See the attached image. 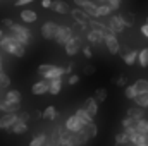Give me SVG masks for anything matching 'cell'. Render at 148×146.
Here are the masks:
<instances>
[{
    "mask_svg": "<svg viewBox=\"0 0 148 146\" xmlns=\"http://www.w3.org/2000/svg\"><path fill=\"white\" fill-rule=\"evenodd\" d=\"M38 74H40L43 79L50 81V79L62 77L64 74H67V72H66L64 67H57V65H52V64H41V65L38 67Z\"/></svg>",
    "mask_w": 148,
    "mask_h": 146,
    "instance_id": "cell-2",
    "label": "cell"
},
{
    "mask_svg": "<svg viewBox=\"0 0 148 146\" xmlns=\"http://www.w3.org/2000/svg\"><path fill=\"white\" fill-rule=\"evenodd\" d=\"M136 131L140 132V134H148V120L147 119H140L138 120V124H136Z\"/></svg>",
    "mask_w": 148,
    "mask_h": 146,
    "instance_id": "cell-29",
    "label": "cell"
},
{
    "mask_svg": "<svg viewBox=\"0 0 148 146\" xmlns=\"http://www.w3.org/2000/svg\"><path fill=\"white\" fill-rule=\"evenodd\" d=\"M90 26H91V29H98V31H103V33H109V28H107L105 24H102V23H98V21H90Z\"/></svg>",
    "mask_w": 148,
    "mask_h": 146,
    "instance_id": "cell-39",
    "label": "cell"
},
{
    "mask_svg": "<svg viewBox=\"0 0 148 146\" xmlns=\"http://www.w3.org/2000/svg\"><path fill=\"white\" fill-rule=\"evenodd\" d=\"M97 14H98V17H107V16H110V14H112L110 5H107V3H103V5H98V9H97Z\"/></svg>",
    "mask_w": 148,
    "mask_h": 146,
    "instance_id": "cell-30",
    "label": "cell"
},
{
    "mask_svg": "<svg viewBox=\"0 0 148 146\" xmlns=\"http://www.w3.org/2000/svg\"><path fill=\"white\" fill-rule=\"evenodd\" d=\"M124 95H126V98H127V100H134V98L138 96V89L134 88V84H131V86H126V91H124Z\"/></svg>",
    "mask_w": 148,
    "mask_h": 146,
    "instance_id": "cell-34",
    "label": "cell"
},
{
    "mask_svg": "<svg viewBox=\"0 0 148 146\" xmlns=\"http://www.w3.org/2000/svg\"><path fill=\"white\" fill-rule=\"evenodd\" d=\"M141 33L148 38V24H143V26H141Z\"/></svg>",
    "mask_w": 148,
    "mask_h": 146,
    "instance_id": "cell-50",
    "label": "cell"
},
{
    "mask_svg": "<svg viewBox=\"0 0 148 146\" xmlns=\"http://www.w3.org/2000/svg\"><path fill=\"white\" fill-rule=\"evenodd\" d=\"M134 88L138 89V93H147L148 91V79H138L134 83Z\"/></svg>",
    "mask_w": 148,
    "mask_h": 146,
    "instance_id": "cell-33",
    "label": "cell"
},
{
    "mask_svg": "<svg viewBox=\"0 0 148 146\" xmlns=\"http://www.w3.org/2000/svg\"><path fill=\"white\" fill-rule=\"evenodd\" d=\"M138 62H140L141 67H148V48H143L138 53Z\"/></svg>",
    "mask_w": 148,
    "mask_h": 146,
    "instance_id": "cell-31",
    "label": "cell"
},
{
    "mask_svg": "<svg viewBox=\"0 0 148 146\" xmlns=\"http://www.w3.org/2000/svg\"><path fill=\"white\" fill-rule=\"evenodd\" d=\"M60 89H62V79H60V77L48 81V93H50V95H59Z\"/></svg>",
    "mask_w": 148,
    "mask_h": 146,
    "instance_id": "cell-17",
    "label": "cell"
},
{
    "mask_svg": "<svg viewBox=\"0 0 148 146\" xmlns=\"http://www.w3.org/2000/svg\"><path fill=\"white\" fill-rule=\"evenodd\" d=\"M138 53H140V52L131 50V52H127V53H124V55H122V60H124L127 65H133V64L138 60Z\"/></svg>",
    "mask_w": 148,
    "mask_h": 146,
    "instance_id": "cell-25",
    "label": "cell"
},
{
    "mask_svg": "<svg viewBox=\"0 0 148 146\" xmlns=\"http://www.w3.org/2000/svg\"><path fill=\"white\" fill-rule=\"evenodd\" d=\"M67 83H69L71 86H74V84H77V83H79V76H77V74H73V76L69 77V81H67Z\"/></svg>",
    "mask_w": 148,
    "mask_h": 146,
    "instance_id": "cell-44",
    "label": "cell"
},
{
    "mask_svg": "<svg viewBox=\"0 0 148 146\" xmlns=\"http://www.w3.org/2000/svg\"><path fill=\"white\" fill-rule=\"evenodd\" d=\"M43 145H47V136H45V134L35 136V138L31 139V143H29V146H43Z\"/></svg>",
    "mask_w": 148,
    "mask_h": 146,
    "instance_id": "cell-35",
    "label": "cell"
},
{
    "mask_svg": "<svg viewBox=\"0 0 148 146\" xmlns=\"http://www.w3.org/2000/svg\"><path fill=\"white\" fill-rule=\"evenodd\" d=\"M115 146H119V145H115Z\"/></svg>",
    "mask_w": 148,
    "mask_h": 146,
    "instance_id": "cell-57",
    "label": "cell"
},
{
    "mask_svg": "<svg viewBox=\"0 0 148 146\" xmlns=\"http://www.w3.org/2000/svg\"><path fill=\"white\" fill-rule=\"evenodd\" d=\"M57 24L53 23V21H48V23H45L43 26H41V36L45 38V40H53L55 38V33H57Z\"/></svg>",
    "mask_w": 148,
    "mask_h": 146,
    "instance_id": "cell-8",
    "label": "cell"
},
{
    "mask_svg": "<svg viewBox=\"0 0 148 146\" xmlns=\"http://www.w3.org/2000/svg\"><path fill=\"white\" fill-rule=\"evenodd\" d=\"M127 117H133V119L140 120V119L145 117V110L141 108V107H131V108L127 110Z\"/></svg>",
    "mask_w": 148,
    "mask_h": 146,
    "instance_id": "cell-23",
    "label": "cell"
},
{
    "mask_svg": "<svg viewBox=\"0 0 148 146\" xmlns=\"http://www.w3.org/2000/svg\"><path fill=\"white\" fill-rule=\"evenodd\" d=\"M100 2H103V3H105V0H100Z\"/></svg>",
    "mask_w": 148,
    "mask_h": 146,
    "instance_id": "cell-54",
    "label": "cell"
},
{
    "mask_svg": "<svg viewBox=\"0 0 148 146\" xmlns=\"http://www.w3.org/2000/svg\"><path fill=\"white\" fill-rule=\"evenodd\" d=\"M74 136H76V141H77V146H84L88 141H90V138L83 132V131H79V132H74Z\"/></svg>",
    "mask_w": 148,
    "mask_h": 146,
    "instance_id": "cell-37",
    "label": "cell"
},
{
    "mask_svg": "<svg viewBox=\"0 0 148 146\" xmlns=\"http://www.w3.org/2000/svg\"><path fill=\"white\" fill-rule=\"evenodd\" d=\"M126 143H129V136H127L126 131H122V132H119V134L115 136V145L122 146V145H126Z\"/></svg>",
    "mask_w": 148,
    "mask_h": 146,
    "instance_id": "cell-36",
    "label": "cell"
},
{
    "mask_svg": "<svg viewBox=\"0 0 148 146\" xmlns=\"http://www.w3.org/2000/svg\"><path fill=\"white\" fill-rule=\"evenodd\" d=\"M71 38H73V29H71L69 26H59L53 40H55L59 45H66Z\"/></svg>",
    "mask_w": 148,
    "mask_h": 146,
    "instance_id": "cell-4",
    "label": "cell"
},
{
    "mask_svg": "<svg viewBox=\"0 0 148 146\" xmlns=\"http://www.w3.org/2000/svg\"><path fill=\"white\" fill-rule=\"evenodd\" d=\"M83 2H84V0H74V3H76L77 7H81V5H83Z\"/></svg>",
    "mask_w": 148,
    "mask_h": 146,
    "instance_id": "cell-51",
    "label": "cell"
},
{
    "mask_svg": "<svg viewBox=\"0 0 148 146\" xmlns=\"http://www.w3.org/2000/svg\"><path fill=\"white\" fill-rule=\"evenodd\" d=\"M107 28H109V33L117 35V33H122V31H124L126 24L122 23L121 16H110V17H109V24H107Z\"/></svg>",
    "mask_w": 148,
    "mask_h": 146,
    "instance_id": "cell-5",
    "label": "cell"
},
{
    "mask_svg": "<svg viewBox=\"0 0 148 146\" xmlns=\"http://www.w3.org/2000/svg\"><path fill=\"white\" fill-rule=\"evenodd\" d=\"M73 17L79 23V24H81V26H83V28H86V26H88V19H90V16H88L81 7H77V9H74V10H73Z\"/></svg>",
    "mask_w": 148,
    "mask_h": 146,
    "instance_id": "cell-13",
    "label": "cell"
},
{
    "mask_svg": "<svg viewBox=\"0 0 148 146\" xmlns=\"http://www.w3.org/2000/svg\"><path fill=\"white\" fill-rule=\"evenodd\" d=\"M64 48H66V53L67 55H76L77 53V50L81 48V43H79V38L77 36H73L66 45H64Z\"/></svg>",
    "mask_w": 148,
    "mask_h": 146,
    "instance_id": "cell-12",
    "label": "cell"
},
{
    "mask_svg": "<svg viewBox=\"0 0 148 146\" xmlns=\"http://www.w3.org/2000/svg\"><path fill=\"white\" fill-rule=\"evenodd\" d=\"M126 83H127L126 76H119V77L115 79V86H117V88H126Z\"/></svg>",
    "mask_w": 148,
    "mask_h": 146,
    "instance_id": "cell-41",
    "label": "cell"
},
{
    "mask_svg": "<svg viewBox=\"0 0 148 146\" xmlns=\"http://www.w3.org/2000/svg\"><path fill=\"white\" fill-rule=\"evenodd\" d=\"M103 43H105V46L109 48L110 53H117V52L121 50V46H119V40H117V36H115L114 33H105Z\"/></svg>",
    "mask_w": 148,
    "mask_h": 146,
    "instance_id": "cell-7",
    "label": "cell"
},
{
    "mask_svg": "<svg viewBox=\"0 0 148 146\" xmlns=\"http://www.w3.org/2000/svg\"><path fill=\"white\" fill-rule=\"evenodd\" d=\"M9 31L17 38L24 46H26V45L29 43V40H31V31H29L26 26H21V24H16V23H14V24L9 28Z\"/></svg>",
    "mask_w": 148,
    "mask_h": 146,
    "instance_id": "cell-3",
    "label": "cell"
},
{
    "mask_svg": "<svg viewBox=\"0 0 148 146\" xmlns=\"http://www.w3.org/2000/svg\"><path fill=\"white\" fill-rule=\"evenodd\" d=\"M81 108L84 110V112H86V113H88L91 119H93V117L98 113V102H97L95 98H86Z\"/></svg>",
    "mask_w": 148,
    "mask_h": 146,
    "instance_id": "cell-9",
    "label": "cell"
},
{
    "mask_svg": "<svg viewBox=\"0 0 148 146\" xmlns=\"http://www.w3.org/2000/svg\"><path fill=\"white\" fill-rule=\"evenodd\" d=\"M95 100L100 102V103L105 102V100H107V89H105V88H98V89L95 91Z\"/></svg>",
    "mask_w": 148,
    "mask_h": 146,
    "instance_id": "cell-38",
    "label": "cell"
},
{
    "mask_svg": "<svg viewBox=\"0 0 148 146\" xmlns=\"http://www.w3.org/2000/svg\"><path fill=\"white\" fill-rule=\"evenodd\" d=\"M0 110L5 113H17L19 110V103H9L5 100H0Z\"/></svg>",
    "mask_w": 148,
    "mask_h": 146,
    "instance_id": "cell-19",
    "label": "cell"
},
{
    "mask_svg": "<svg viewBox=\"0 0 148 146\" xmlns=\"http://www.w3.org/2000/svg\"><path fill=\"white\" fill-rule=\"evenodd\" d=\"M3 100L9 102V103H21V91L19 89H9L5 93Z\"/></svg>",
    "mask_w": 148,
    "mask_h": 146,
    "instance_id": "cell-18",
    "label": "cell"
},
{
    "mask_svg": "<svg viewBox=\"0 0 148 146\" xmlns=\"http://www.w3.org/2000/svg\"><path fill=\"white\" fill-rule=\"evenodd\" d=\"M74 115H76V117H77V119L81 120V124H83V126H86V124L93 122V119H91V117H90V115H88V113H86V112H84L83 108L76 110V113H74Z\"/></svg>",
    "mask_w": 148,
    "mask_h": 146,
    "instance_id": "cell-27",
    "label": "cell"
},
{
    "mask_svg": "<svg viewBox=\"0 0 148 146\" xmlns=\"http://www.w3.org/2000/svg\"><path fill=\"white\" fill-rule=\"evenodd\" d=\"M147 138H148V134H147Z\"/></svg>",
    "mask_w": 148,
    "mask_h": 146,
    "instance_id": "cell-58",
    "label": "cell"
},
{
    "mask_svg": "<svg viewBox=\"0 0 148 146\" xmlns=\"http://www.w3.org/2000/svg\"><path fill=\"white\" fill-rule=\"evenodd\" d=\"M136 124H138V120L133 119V117H126V119L122 120V127H124V131H127V129H136Z\"/></svg>",
    "mask_w": 148,
    "mask_h": 146,
    "instance_id": "cell-32",
    "label": "cell"
},
{
    "mask_svg": "<svg viewBox=\"0 0 148 146\" xmlns=\"http://www.w3.org/2000/svg\"><path fill=\"white\" fill-rule=\"evenodd\" d=\"M147 24H148V17H147Z\"/></svg>",
    "mask_w": 148,
    "mask_h": 146,
    "instance_id": "cell-55",
    "label": "cell"
},
{
    "mask_svg": "<svg viewBox=\"0 0 148 146\" xmlns=\"http://www.w3.org/2000/svg\"><path fill=\"white\" fill-rule=\"evenodd\" d=\"M16 120H17V113H5L3 117H0V129L9 131Z\"/></svg>",
    "mask_w": 148,
    "mask_h": 146,
    "instance_id": "cell-11",
    "label": "cell"
},
{
    "mask_svg": "<svg viewBox=\"0 0 148 146\" xmlns=\"http://www.w3.org/2000/svg\"><path fill=\"white\" fill-rule=\"evenodd\" d=\"M31 93L33 95H45V93H48V81L41 79V81L35 83L33 88H31Z\"/></svg>",
    "mask_w": 148,
    "mask_h": 146,
    "instance_id": "cell-15",
    "label": "cell"
},
{
    "mask_svg": "<svg viewBox=\"0 0 148 146\" xmlns=\"http://www.w3.org/2000/svg\"><path fill=\"white\" fill-rule=\"evenodd\" d=\"M134 102H136V107L148 108V91L147 93H138V96L134 98Z\"/></svg>",
    "mask_w": 148,
    "mask_h": 146,
    "instance_id": "cell-26",
    "label": "cell"
},
{
    "mask_svg": "<svg viewBox=\"0 0 148 146\" xmlns=\"http://www.w3.org/2000/svg\"><path fill=\"white\" fill-rule=\"evenodd\" d=\"M105 3H107V5H110L112 10H115V9H119V7H121V0H105Z\"/></svg>",
    "mask_w": 148,
    "mask_h": 146,
    "instance_id": "cell-42",
    "label": "cell"
},
{
    "mask_svg": "<svg viewBox=\"0 0 148 146\" xmlns=\"http://www.w3.org/2000/svg\"><path fill=\"white\" fill-rule=\"evenodd\" d=\"M81 131H83V132H84V134H86L90 139H91V138H95V136L98 134V127H97L93 122H90V124L83 126V129H81Z\"/></svg>",
    "mask_w": 148,
    "mask_h": 146,
    "instance_id": "cell-22",
    "label": "cell"
},
{
    "mask_svg": "<svg viewBox=\"0 0 148 146\" xmlns=\"http://www.w3.org/2000/svg\"><path fill=\"white\" fill-rule=\"evenodd\" d=\"M2 35H3V31H2V29H0V38H2Z\"/></svg>",
    "mask_w": 148,
    "mask_h": 146,
    "instance_id": "cell-53",
    "label": "cell"
},
{
    "mask_svg": "<svg viewBox=\"0 0 148 146\" xmlns=\"http://www.w3.org/2000/svg\"><path fill=\"white\" fill-rule=\"evenodd\" d=\"M21 19H23L24 23H35V21H36V12H35V10H29V9H24V10L21 12Z\"/></svg>",
    "mask_w": 148,
    "mask_h": 146,
    "instance_id": "cell-24",
    "label": "cell"
},
{
    "mask_svg": "<svg viewBox=\"0 0 148 146\" xmlns=\"http://www.w3.org/2000/svg\"><path fill=\"white\" fill-rule=\"evenodd\" d=\"M83 53H84V57H86V59H91V57H93V53H91L90 46H84V48H83Z\"/></svg>",
    "mask_w": 148,
    "mask_h": 146,
    "instance_id": "cell-45",
    "label": "cell"
},
{
    "mask_svg": "<svg viewBox=\"0 0 148 146\" xmlns=\"http://www.w3.org/2000/svg\"><path fill=\"white\" fill-rule=\"evenodd\" d=\"M52 9H53L57 14H67V12H69V5H67L66 2H62V0L52 2Z\"/></svg>",
    "mask_w": 148,
    "mask_h": 146,
    "instance_id": "cell-20",
    "label": "cell"
},
{
    "mask_svg": "<svg viewBox=\"0 0 148 146\" xmlns=\"http://www.w3.org/2000/svg\"><path fill=\"white\" fill-rule=\"evenodd\" d=\"M41 117H43V119H47V120H53V119L57 117V108H55L53 105H50V107H47V108L43 110V113H41Z\"/></svg>",
    "mask_w": 148,
    "mask_h": 146,
    "instance_id": "cell-28",
    "label": "cell"
},
{
    "mask_svg": "<svg viewBox=\"0 0 148 146\" xmlns=\"http://www.w3.org/2000/svg\"><path fill=\"white\" fill-rule=\"evenodd\" d=\"M81 9H83L90 17H98V14H97L98 5H95V2H91V0H84L83 5H81Z\"/></svg>",
    "mask_w": 148,
    "mask_h": 146,
    "instance_id": "cell-16",
    "label": "cell"
},
{
    "mask_svg": "<svg viewBox=\"0 0 148 146\" xmlns=\"http://www.w3.org/2000/svg\"><path fill=\"white\" fill-rule=\"evenodd\" d=\"M17 120L28 124V120H29V113H28V112H21V113H17Z\"/></svg>",
    "mask_w": 148,
    "mask_h": 146,
    "instance_id": "cell-43",
    "label": "cell"
},
{
    "mask_svg": "<svg viewBox=\"0 0 148 146\" xmlns=\"http://www.w3.org/2000/svg\"><path fill=\"white\" fill-rule=\"evenodd\" d=\"M0 72H2V55H0Z\"/></svg>",
    "mask_w": 148,
    "mask_h": 146,
    "instance_id": "cell-52",
    "label": "cell"
},
{
    "mask_svg": "<svg viewBox=\"0 0 148 146\" xmlns=\"http://www.w3.org/2000/svg\"><path fill=\"white\" fill-rule=\"evenodd\" d=\"M121 19H122V23H124L126 26H131V24L134 23V19H133V14H129V12L122 14V16H121Z\"/></svg>",
    "mask_w": 148,
    "mask_h": 146,
    "instance_id": "cell-40",
    "label": "cell"
},
{
    "mask_svg": "<svg viewBox=\"0 0 148 146\" xmlns=\"http://www.w3.org/2000/svg\"><path fill=\"white\" fill-rule=\"evenodd\" d=\"M0 48L5 53H10L14 57H24V53H26V46L14 36L12 33L2 35V38H0Z\"/></svg>",
    "mask_w": 148,
    "mask_h": 146,
    "instance_id": "cell-1",
    "label": "cell"
},
{
    "mask_svg": "<svg viewBox=\"0 0 148 146\" xmlns=\"http://www.w3.org/2000/svg\"><path fill=\"white\" fill-rule=\"evenodd\" d=\"M9 131L14 132V134H24V132L28 131V124H26V122H21V120H16L14 126H12Z\"/></svg>",
    "mask_w": 148,
    "mask_h": 146,
    "instance_id": "cell-21",
    "label": "cell"
},
{
    "mask_svg": "<svg viewBox=\"0 0 148 146\" xmlns=\"http://www.w3.org/2000/svg\"><path fill=\"white\" fill-rule=\"evenodd\" d=\"M141 146H148V145H141Z\"/></svg>",
    "mask_w": 148,
    "mask_h": 146,
    "instance_id": "cell-56",
    "label": "cell"
},
{
    "mask_svg": "<svg viewBox=\"0 0 148 146\" xmlns=\"http://www.w3.org/2000/svg\"><path fill=\"white\" fill-rule=\"evenodd\" d=\"M2 24L7 26V28H10V26L14 24V21H12V19H2Z\"/></svg>",
    "mask_w": 148,
    "mask_h": 146,
    "instance_id": "cell-48",
    "label": "cell"
},
{
    "mask_svg": "<svg viewBox=\"0 0 148 146\" xmlns=\"http://www.w3.org/2000/svg\"><path fill=\"white\" fill-rule=\"evenodd\" d=\"M126 132H127V136H129V143H133V145H136V146L148 145V138L145 134H140L136 129H127Z\"/></svg>",
    "mask_w": 148,
    "mask_h": 146,
    "instance_id": "cell-6",
    "label": "cell"
},
{
    "mask_svg": "<svg viewBox=\"0 0 148 146\" xmlns=\"http://www.w3.org/2000/svg\"><path fill=\"white\" fill-rule=\"evenodd\" d=\"M103 38H105V33L103 31H98V29H91L88 33V40L91 45H102L103 43Z\"/></svg>",
    "mask_w": 148,
    "mask_h": 146,
    "instance_id": "cell-14",
    "label": "cell"
},
{
    "mask_svg": "<svg viewBox=\"0 0 148 146\" xmlns=\"http://www.w3.org/2000/svg\"><path fill=\"white\" fill-rule=\"evenodd\" d=\"M41 7L50 9V7H52V0H41Z\"/></svg>",
    "mask_w": 148,
    "mask_h": 146,
    "instance_id": "cell-49",
    "label": "cell"
},
{
    "mask_svg": "<svg viewBox=\"0 0 148 146\" xmlns=\"http://www.w3.org/2000/svg\"><path fill=\"white\" fill-rule=\"evenodd\" d=\"M64 127H66L69 132H79V131L83 129V124H81V120H79L76 115H71V117H67Z\"/></svg>",
    "mask_w": 148,
    "mask_h": 146,
    "instance_id": "cell-10",
    "label": "cell"
},
{
    "mask_svg": "<svg viewBox=\"0 0 148 146\" xmlns=\"http://www.w3.org/2000/svg\"><path fill=\"white\" fill-rule=\"evenodd\" d=\"M31 2H35V0H16V5H17V7H23V5L31 3Z\"/></svg>",
    "mask_w": 148,
    "mask_h": 146,
    "instance_id": "cell-47",
    "label": "cell"
},
{
    "mask_svg": "<svg viewBox=\"0 0 148 146\" xmlns=\"http://www.w3.org/2000/svg\"><path fill=\"white\" fill-rule=\"evenodd\" d=\"M84 74H86V76L95 74V67H93V65H86V67H84Z\"/></svg>",
    "mask_w": 148,
    "mask_h": 146,
    "instance_id": "cell-46",
    "label": "cell"
}]
</instances>
